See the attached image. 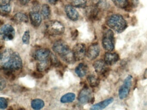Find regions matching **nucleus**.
<instances>
[{
	"label": "nucleus",
	"instance_id": "obj_5",
	"mask_svg": "<svg viewBox=\"0 0 147 110\" xmlns=\"http://www.w3.org/2000/svg\"><path fill=\"white\" fill-rule=\"evenodd\" d=\"M102 44L105 50L108 51L113 50L114 48V34L110 29L104 32L102 40Z\"/></svg>",
	"mask_w": 147,
	"mask_h": 110
},
{
	"label": "nucleus",
	"instance_id": "obj_6",
	"mask_svg": "<svg viewBox=\"0 0 147 110\" xmlns=\"http://www.w3.org/2000/svg\"><path fill=\"white\" fill-rule=\"evenodd\" d=\"M132 76L128 75L124 80L123 84L119 89L118 94L121 99H125L129 95L132 84Z\"/></svg>",
	"mask_w": 147,
	"mask_h": 110
},
{
	"label": "nucleus",
	"instance_id": "obj_28",
	"mask_svg": "<svg viewBox=\"0 0 147 110\" xmlns=\"http://www.w3.org/2000/svg\"><path fill=\"white\" fill-rule=\"evenodd\" d=\"M23 43L26 44H29L30 42V32L29 30L26 31L22 38Z\"/></svg>",
	"mask_w": 147,
	"mask_h": 110
},
{
	"label": "nucleus",
	"instance_id": "obj_15",
	"mask_svg": "<svg viewBox=\"0 0 147 110\" xmlns=\"http://www.w3.org/2000/svg\"><path fill=\"white\" fill-rule=\"evenodd\" d=\"M32 24L34 27H38L42 22V17L37 11H32L30 13Z\"/></svg>",
	"mask_w": 147,
	"mask_h": 110
},
{
	"label": "nucleus",
	"instance_id": "obj_33",
	"mask_svg": "<svg viewBox=\"0 0 147 110\" xmlns=\"http://www.w3.org/2000/svg\"><path fill=\"white\" fill-rule=\"evenodd\" d=\"M20 3L22 5H26L29 3L30 2V0H19Z\"/></svg>",
	"mask_w": 147,
	"mask_h": 110
},
{
	"label": "nucleus",
	"instance_id": "obj_10",
	"mask_svg": "<svg viewBox=\"0 0 147 110\" xmlns=\"http://www.w3.org/2000/svg\"><path fill=\"white\" fill-rule=\"evenodd\" d=\"M50 51L48 49H39L36 50L34 54V58L38 61L47 60L50 58Z\"/></svg>",
	"mask_w": 147,
	"mask_h": 110
},
{
	"label": "nucleus",
	"instance_id": "obj_31",
	"mask_svg": "<svg viewBox=\"0 0 147 110\" xmlns=\"http://www.w3.org/2000/svg\"><path fill=\"white\" fill-rule=\"evenodd\" d=\"M41 72H34L33 73V76L36 78H41L43 76V74Z\"/></svg>",
	"mask_w": 147,
	"mask_h": 110
},
{
	"label": "nucleus",
	"instance_id": "obj_29",
	"mask_svg": "<svg viewBox=\"0 0 147 110\" xmlns=\"http://www.w3.org/2000/svg\"><path fill=\"white\" fill-rule=\"evenodd\" d=\"M8 105L7 100L5 98L1 97L0 98V108L5 109L7 107Z\"/></svg>",
	"mask_w": 147,
	"mask_h": 110
},
{
	"label": "nucleus",
	"instance_id": "obj_12",
	"mask_svg": "<svg viewBox=\"0 0 147 110\" xmlns=\"http://www.w3.org/2000/svg\"><path fill=\"white\" fill-rule=\"evenodd\" d=\"M107 64L104 60H98L94 62L93 67L96 73L99 74L103 75L107 71Z\"/></svg>",
	"mask_w": 147,
	"mask_h": 110
},
{
	"label": "nucleus",
	"instance_id": "obj_30",
	"mask_svg": "<svg viewBox=\"0 0 147 110\" xmlns=\"http://www.w3.org/2000/svg\"><path fill=\"white\" fill-rule=\"evenodd\" d=\"M0 83H1V90H2L4 89L6 85V82L5 80L2 78V77H1L0 79Z\"/></svg>",
	"mask_w": 147,
	"mask_h": 110
},
{
	"label": "nucleus",
	"instance_id": "obj_11",
	"mask_svg": "<svg viewBox=\"0 0 147 110\" xmlns=\"http://www.w3.org/2000/svg\"><path fill=\"white\" fill-rule=\"evenodd\" d=\"M100 52V48L98 44H94L91 45L88 49L86 54L88 58L90 60H94L97 58Z\"/></svg>",
	"mask_w": 147,
	"mask_h": 110
},
{
	"label": "nucleus",
	"instance_id": "obj_35",
	"mask_svg": "<svg viewBox=\"0 0 147 110\" xmlns=\"http://www.w3.org/2000/svg\"><path fill=\"white\" fill-rule=\"evenodd\" d=\"M144 76L145 78H147V69L145 70V72H144Z\"/></svg>",
	"mask_w": 147,
	"mask_h": 110
},
{
	"label": "nucleus",
	"instance_id": "obj_22",
	"mask_svg": "<svg viewBox=\"0 0 147 110\" xmlns=\"http://www.w3.org/2000/svg\"><path fill=\"white\" fill-rule=\"evenodd\" d=\"M41 13L44 19H48L49 18L51 15V9L49 5L44 4L42 5Z\"/></svg>",
	"mask_w": 147,
	"mask_h": 110
},
{
	"label": "nucleus",
	"instance_id": "obj_26",
	"mask_svg": "<svg viewBox=\"0 0 147 110\" xmlns=\"http://www.w3.org/2000/svg\"><path fill=\"white\" fill-rule=\"evenodd\" d=\"M0 9L1 14L7 15L10 13L11 10V7L10 4L1 5Z\"/></svg>",
	"mask_w": 147,
	"mask_h": 110
},
{
	"label": "nucleus",
	"instance_id": "obj_18",
	"mask_svg": "<svg viewBox=\"0 0 147 110\" xmlns=\"http://www.w3.org/2000/svg\"><path fill=\"white\" fill-rule=\"evenodd\" d=\"M88 71L87 65L83 63H80L76 68L75 72L79 77H82L86 74Z\"/></svg>",
	"mask_w": 147,
	"mask_h": 110
},
{
	"label": "nucleus",
	"instance_id": "obj_24",
	"mask_svg": "<svg viewBox=\"0 0 147 110\" xmlns=\"http://www.w3.org/2000/svg\"><path fill=\"white\" fill-rule=\"evenodd\" d=\"M73 6L78 8H83L86 5L87 0H71Z\"/></svg>",
	"mask_w": 147,
	"mask_h": 110
},
{
	"label": "nucleus",
	"instance_id": "obj_20",
	"mask_svg": "<svg viewBox=\"0 0 147 110\" xmlns=\"http://www.w3.org/2000/svg\"><path fill=\"white\" fill-rule=\"evenodd\" d=\"M75 98V94L74 93H67L62 96L61 101L62 103H71L74 101Z\"/></svg>",
	"mask_w": 147,
	"mask_h": 110
},
{
	"label": "nucleus",
	"instance_id": "obj_17",
	"mask_svg": "<svg viewBox=\"0 0 147 110\" xmlns=\"http://www.w3.org/2000/svg\"><path fill=\"white\" fill-rule=\"evenodd\" d=\"M12 20L15 23L19 24L27 23L28 21V16L24 13H18L13 16Z\"/></svg>",
	"mask_w": 147,
	"mask_h": 110
},
{
	"label": "nucleus",
	"instance_id": "obj_27",
	"mask_svg": "<svg viewBox=\"0 0 147 110\" xmlns=\"http://www.w3.org/2000/svg\"><path fill=\"white\" fill-rule=\"evenodd\" d=\"M50 61L51 64L55 67H58L61 64V63L57 59V58L53 54H51L50 56Z\"/></svg>",
	"mask_w": 147,
	"mask_h": 110
},
{
	"label": "nucleus",
	"instance_id": "obj_13",
	"mask_svg": "<svg viewBox=\"0 0 147 110\" xmlns=\"http://www.w3.org/2000/svg\"><path fill=\"white\" fill-rule=\"evenodd\" d=\"M65 11L67 16L71 20L76 21L79 19V13L74 7V6L70 5H66L65 7Z\"/></svg>",
	"mask_w": 147,
	"mask_h": 110
},
{
	"label": "nucleus",
	"instance_id": "obj_3",
	"mask_svg": "<svg viewBox=\"0 0 147 110\" xmlns=\"http://www.w3.org/2000/svg\"><path fill=\"white\" fill-rule=\"evenodd\" d=\"M107 25L117 33L123 32L127 27V22L119 14H113L109 16L107 21Z\"/></svg>",
	"mask_w": 147,
	"mask_h": 110
},
{
	"label": "nucleus",
	"instance_id": "obj_25",
	"mask_svg": "<svg viewBox=\"0 0 147 110\" xmlns=\"http://www.w3.org/2000/svg\"><path fill=\"white\" fill-rule=\"evenodd\" d=\"M115 6L120 8H124L128 5V0H112Z\"/></svg>",
	"mask_w": 147,
	"mask_h": 110
},
{
	"label": "nucleus",
	"instance_id": "obj_1",
	"mask_svg": "<svg viewBox=\"0 0 147 110\" xmlns=\"http://www.w3.org/2000/svg\"><path fill=\"white\" fill-rule=\"evenodd\" d=\"M1 64L3 69L11 70L15 71L21 68L22 60L19 54L13 52L11 49H7L1 54Z\"/></svg>",
	"mask_w": 147,
	"mask_h": 110
},
{
	"label": "nucleus",
	"instance_id": "obj_23",
	"mask_svg": "<svg viewBox=\"0 0 147 110\" xmlns=\"http://www.w3.org/2000/svg\"><path fill=\"white\" fill-rule=\"evenodd\" d=\"M87 80L91 87H96L99 84V80L94 75L88 76L87 77Z\"/></svg>",
	"mask_w": 147,
	"mask_h": 110
},
{
	"label": "nucleus",
	"instance_id": "obj_16",
	"mask_svg": "<svg viewBox=\"0 0 147 110\" xmlns=\"http://www.w3.org/2000/svg\"><path fill=\"white\" fill-rule=\"evenodd\" d=\"M113 98H110L105 100L103 101H100L97 104L92 106L90 109L94 110H102L108 106L113 101Z\"/></svg>",
	"mask_w": 147,
	"mask_h": 110
},
{
	"label": "nucleus",
	"instance_id": "obj_4",
	"mask_svg": "<svg viewBox=\"0 0 147 110\" xmlns=\"http://www.w3.org/2000/svg\"><path fill=\"white\" fill-rule=\"evenodd\" d=\"M46 32L52 36L61 35L65 31V27L62 23L55 20L48 21L45 25Z\"/></svg>",
	"mask_w": 147,
	"mask_h": 110
},
{
	"label": "nucleus",
	"instance_id": "obj_19",
	"mask_svg": "<svg viewBox=\"0 0 147 110\" xmlns=\"http://www.w3.org/2000/svg\"><path fill=\"white\" fill-rule=\"evenodd\" d=\"M50 64H51L50 61L49 59L39 61V62L37 64L38 71L41 72L45 71L49 69Z\"/></svg>",
	"mask_w": 147,
	"mask_h": 110
},
{
	"label": "nucleus",
	"instance_id": "obj_34",
	"mask_svg": "<svg viewBox=\"0 0 147 110\" xmlns=\"http://www.w3.org/2000/svg\"><path fill=\"white\" fill-rule=\"evenodd\" d=\"M47 1L49 3L51 4H55L58 0H47Z\"/></svg>",
	"mask_w": 147,
	"mask_h": 110
},
{
	"label": "nucleus",
	"instance_id": "obj_14",
	"mask_svg": "<svg viewBox=\"0 0 147 110\" xmlns=\"http://www.w3.org/2000/svg\"><path fill=\"white\" fill-rule=\"evenodd\" d=\"M119 59V56L116 52H106L104 56V61L109 65H113Z\"/></svg>",
	"mask_w": 147,
	"mask_h": 110
},
{
	"label": "nucleus",
	"instance_id": "obj_32",
	"mask_svg": "<svg viewBox=\"0 0 147 110\" xmlns=\"http://www.w3.org/2000/svg\"><path fill=\"white\" fill-rule=\"evenodd\" d=\"M11 0H1V5H5L9 4Z\"/></svg>",
	"mask_w": 147,
	"mask_h": 110
},
{
	"label": "nucleus",
	"instance_id": "obj_7",
	"mask_svg": "<svg viewBox=\"0 0 147 110\" xmlns=\"http://www.w3.org/2000/svg\"><path fill=\"white\" fill-rule=\"evenodd\" d=\"M0 34L2 39L5 40H11L14 38L15 29L9 24L4 25L1 28Z\"/></svg>",
	"mask_w": 147,
	"mask_h": 110
},
{
	"label": "nucleus",
	"instance_id": "obj_9",
	"mask_svg": "<svg viewBox=\"0 0 147 110\" xmlns=\"http://www.w3.org/2000/svg\"><path fill=\"white\" fill-rule=\"evenodd\" d=\"M92 91L88 88H84L80 92L78 96V100L80 103L86 104L91 102L92 100Z\"/></svg>",
	"mask_w": 147,
	"mask_h": 110
},
{
	"label": "nucleus",
	"instance_id": "obj_21",
	"mask_svg": "<svg viewBox=\"0 0 147 110\" xmlns=\"http://www.w3.org/2000/svg\"><path fill=\"white\" fill-rule=\"evenodd\" d=\"M32 107L35 110H39L44 107L45 105V103L41 99H33L32 101Z\"/></svg>",
	"mask_w": 147,
	"mask_h": 110
},
{
	"label": "nucleus",
	"instance_id": "obj_2",
	"mask_svg": "<svg viewBox=\"0 0 147 110\" xmlns=\"http://www.w3.org/2000/svg\"><path fill=\"white\" fill-rule=\"evenodd\" d=\"M52 49L53 51L66 62L73 64L76 61L75 59L73 52L70 50L68 45L63 40L56 41L53 44Z\"/></svg>",
	"mask_w": 147,
	"mask_h": 110
},
{
	"label": "nucleus",
	"instance_id": "obj_8",
	"mask_svg": "<svg viewBox=\"0 0 147 110\" xmlns=\"http://www.w3.org/2000/svg\"><path fill=\"white\" fill-rule=\"evenodd\" d=\"M73 53L76 61H81L84 59L86 54V49L84 44H78L73 48Z\"/></svg>",
	"mask_w": 147,
	"mask_h": 110
}]
</instances>
